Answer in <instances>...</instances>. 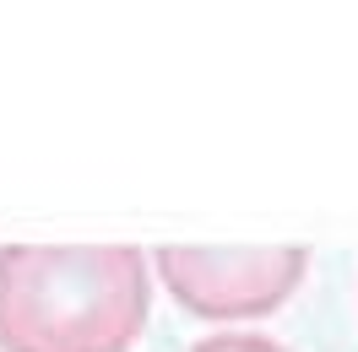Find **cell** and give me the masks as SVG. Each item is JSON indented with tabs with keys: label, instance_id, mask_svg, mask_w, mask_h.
<instances>
[{
	"label": "cell",
	"instance_id": "2",
	"mask_svg": "<svg viewBox=\"0 0 358 352\" xmlns=\"http://www.w3.org/2000/svg\"><path fill=\"white\" fill-rule=\"evenodd\" d=\"M163 287L201 320H250L293 298L310 271L304 244H169L152 255Z\"/></svg>",
	"mask_w": 358,
	"mask_h": 352
},
{
	"label": "cell",
	"instance_id": "1",
	"mask_svg": "<svg viewBox=\"0 0 358 352\" xmlns=\"http://www.w3.org/2000/svg\"><path fill=\"white\" fill-rule=\"evenodd\" d=\"M147 314L136 244H0V352H131Z\"/></svg>",
	"mask_w": 358,
	"mask_h": 352
},
{
	"label": "cell",
	"instance_id": "3",
	"mask_svg": "<svg viewBox=\"0 0 358 352\" xmlns=\"http://www.w3.org/2000/svg\"><path fill=\"white\" fill-rule=\"evenodd\" d=\"M190 352H288V347H282V342H271V336L234 330V336H206V342H196Z\"/></svg>",
	"mask_w": 358,
	"mask_h": 352
}]
</instances>
